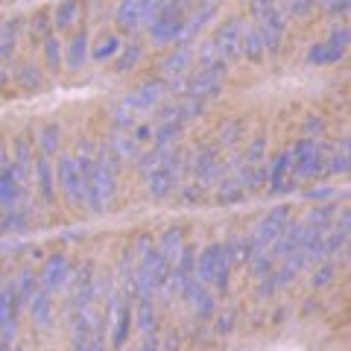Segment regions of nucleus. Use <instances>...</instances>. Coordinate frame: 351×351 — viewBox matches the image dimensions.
Instances as JSON below:
<instances>
[{
    "mask_svg": "<svg viewBox=\"0 0 351 351\" xmlns=\"http://www.w3.org/2000/svg\"><path fill=\"white\" fill-rule=\"evenodd\" d=\"M117 170H120V158L108 147H103L94 156L91 170L82 173V179H85V205L91 208L94 214H106V208L112 205L114 193H117Z\"/></svg>",
    "mask_w": 351,
    "mask_h": 351,
    "instance_id": "nucleus-1",
    "label": "nucleus"
},
{
    "mask_svg": "<svg viewBox=\"0 0 351 351\" xmlns=\"http://www.w3.org/2000/svg\"><path fill=\"white\" fill-rule=\"evenodd\" d=\"M193 0H156L149 15V38L156 44H179L191 18Z\"/></svg>",
    "mask_w": 351,
    "mask_h": 351,
    "instance_id": "nucleus-2",
    "label": "nucleus"
},
{
    "mask_svg": "<svg viewBox=\"0 0 351 351\" xmlns=\"http://www.w3.org/2000/svg\"><path fill=\"white\" fill-rule=\"evenodd\" d=\"M249 9H252V15H255V27L261 32L267 53H278L284 44V32H287L278 0H252Z\"/></svg>",
    "mask_w": 351,
    "mask_h": 351,
    "instance_id": "nucleus-3",
    "label": "nucleus"
},
{
    "mask_svg": "<svg viewBox=\"0 0 351 351\" xmlns=\"http://www.w3.org/2000/svg\"><path fill=\"white\" fill-rule=\"evenodd\" d=\"M290 223V208L287 205H278L272 208L267 217H261V223L255 226V232L249 237V261L252 258H261L276 246V240L284 234V228Z\"/></svg>",
    "mask_w": 351,
    "mask_h": 351,
    "instance_id": "nucleus-4",
    "label": "nucleus"
},
{
    "mask_svg": "<svg viewBox=\"0 0 351 351\" xmlns=\"http://www.w3.org/2000/svg\"><path fill=\"white\" fill-rule=\"evenodd\" d=\"M290 156H293V176L295 179H313V176L328 173V147L322 141L304 138L290 149Z\"/></svg>",
    "mask_w": 351,
    "mask_h": 351,
    "instance_id": "nucleus-5",
    "label": "nucleus"
},
{
    "mask_svg": "<svg viewBox=\"0 0 351 351\" xmlns=\"http://www.w3.org/2000/svg\"><path fill=\"white\" fill-rule=\"evenodd\" d=\"M223 80H226V62L223 59L214 62V64H202V68L188 80V85H184V97H188V100H196V103L214 100L219 94Z\"/></svg>",
    "mask_w": 351,
    "mask_h": 351,
    "instance_id": "nucleus-6",
    "label": "nucleus"
},
{
    "mask_svg": "<svg viewBox=\"0 0 351 351\" xmlns=\"http://www.w3.org/2000/svg\"><path fill=\"white\" fill-rule=\"evenodd\" d=\"M184 170H191V164H184V156L179 149H176V156L170 164H164L161 170H156L152 176H147V193L152 196V199H167V196L179 188V182H182V173Z\"/></svg>",
    "mask_w": 351,
    "mask_h": 351,
    "instance_id": "nucleus-7",
    "label": "nucleus"
},
{
    "mask_svg": "<svg viewBox=\"0 0 351 351\" xmlns=\"http://www.w3.org/2000/svg\"><path fill=\"white\" fill-rule=\"evenodd\" d=\"M56 184L62 188L64 199L71 205H85V179H82V170L76 164L73 156H62L59 164H56Z\"/></svg>",
    "mask_w": 351,
    "mask_h": 351,
    "instance_id": "nucleus-8",
    "label": "nucleus"
},
{
    "mask_svg": "<svg viewBox=\"0 0 351 351\" xmlns=\"http://www.w3.org/2000/svg\"><path fill=\"white\" fill-rule=\"evenodd\" d=\"M152 6H156V0H120L117 9H114V24H117V29L120 32H129V36H135L138 29H144L149 24Z\"/></svg>",
    "mask_w": 351,
    "mask_h": 351,
    "instance_id": "nucleus-9",
    "label": "nucleus"
},
{
    "mask_svg": "<svg viewBox=\"0 0 351 351\" xmlns=\"http://www.w3.org/2000/svg\"><path fill=\"white\" fill-rule=\"evenodd\" d=\"M243 32H246V21L243 18H232L226 24L217 27V36H214V47H217V56L223 62H234L240 59V47H243Z\"/></svg>",
    "mask_w": 351,
    "mask_h": 351,
    "instance_id": "nucleus-10",
    "label": "nucleus"
},
{
    "mask_svg": "<svg viewBox=\"0 0 351 351\" xmlns=\"http://www.w3.org/2000/svg\"><path fill=\"white\" fill-rule=\"evenodd\" d=\"M73 278V267H71V258L56 252V255L44 258V267H41V276H38V284L47 293H56V290H64Z\"/></svg>",
    "mask_w": 351,
    "mask_h": 351,
    "instance_id": "nucleus-11",
    "label": "nucleus"
},
{
    "mask_svg": "<svg viewBox=\"0 0 351 351\" xmlns=\"http://www.w3.org/2000/svg\"><path fill=\"white\" fill-rule=\"evenodd\" d=\"M191 170H193V176H196V188H199V191H202V188H211V184L219 179V176L228 173V167H226L223 161H219V149H217V147H205V149L196 152Z\"/></svg>",
    "mask_w": 351,
    "mask_h": 351,
    "instance_id": "nucleus-12",
    "label": "nucleus"
},
{
    "mask_svg": "<svg viewBox=\"0 0 351 351\" xmlns=\"http://www.w3.org/2000/svg\"><path fill=\"white\" fill-rule=\"evenodd\" d=\"M164 97H167V82L164 80H149L144 85H138L135 91H129L123 97V106L132 108V112H152V108L161 106Z\"/></svg>",
    "mask_w": 351,
    "mask_h": 351,
    "instance_id": "nucleus-13",
    "label": "nucleus"
},
{
    "mask_svg": "<svg viewBox=\"0 0 351 351\" xmlns=\"http://www.w3.org/2000/svg\"><path fill=\"white\" fill-rule=\"evenodd\" d=\"M32 176H36V191L41 196L44 205H53L56 202V164H50L47 156H36V164H32Z\"/></svg>",
    "mask_w": 351,
    "mask_h": 351,
    "instance_id": "nucleus-14",
    "label": "nucleus"
},
{
    "mask_svg": "<svg viewBox=\"0 0 351 351\" xmlns=\"http://www.w3.org/2000/svg\"><path fill=\"white\" fill-rule=\"evenodd\" d=\"M219 6H223V0H199L196 9L191 12V18H188V27H184V36H182L179 44H191L196 36H199V29H205L217 18Z\"/></svg>",
    "mask_w": 351,
    "mask_h": 351,
    "instance_id": "nucleus-15",
    "label": "nucleus"
},
{
    "mask_svg": "<svg viewBox=\"0 0 351 351\" xmlns=\"http://www.w3.org/2000/svg\"><path fill=\"white\" fill-rule=\"evenodd\" d=\"M21 299L18 293L12 290V284L0 287V334L15 337L18 334V316H21Z\"/></svg>",
    "mask_w": 351,
    "mask_h": 351,
    "instance_id": "nucleus-16",
    "label": "nucleus"
},
{
    "mask_svg": "<svg viewBox=\"0 0 351 351\" xmlns=\"http://www.w3.org/2000/svg\"><path fill=\"white\" fill-rule=\"evenodd\" d=\"M293 182H295V176H293V156H290V149H284V152H278L276 161H272V167H269V193L290 191Z\"/></svg>",
    "mask_w": 351,
    "mask_h": 351,
    "instance_id": "nucleus-17",
    "label": "nucleus"
},
{
    "mask_svg": "<svg viewBox=\"0 0 351 351\" xmlns=\"http://www.w3.org/2000/svg\"><path fill=\"white\" fill-rule=\"evenodd\" d=\"M182 295H184V302H188V304L193 307V311L202 316V319H208V316H214V311H217V307H214V295L208 293V284H202L199 278H193V281L188 284V287L182 290Z\"/></svg>",
    "mask_w": 351,
    "mask_h": 351,
    "instance_id": "nucleus-18",
    "label": "nucleus"
},
{
    "mask_svg": "<svg viewBox=\"0 0 351 351\" xmlns=\"http://www.w3.org/2000/svg\"><path fill=\"white\" fill-rule=\"evenodd\" d=\"M132 295L123 293V299H120L114 307H112V313H114V334H112V346L120 351L126 346V339H129V331H132Z\"/></svg>",
    "mask_w": 351,
    "mask_h": 351,
    "instance_id": "nucleus-19",
    "label": "nucleus"
},
{
    "mask_svg": "<svg viewBox=\"0 0 351 351\" xmlns=\"http://www.w3.org/2000/svg\"><path fill=\"white\" fill-rule=\"evenodd\" d=\"M173 156H176V147H152L149 152H144V156L135 158V170H138L141 179H147V176L161 170L164 164H170Z\"/></svg>",
    "mask_w": 351,
    "mask_h": 351,
    "instance_id": "nucleus-20",
    "label": "nucleus"
},
{
    "mask_svg": "<svg viewBox=\"0 0 351 351\" xmlns=\"http://www.w3.org/2000/svg\"><path fill=\"white\" fill-rule=\"evenodd\" d=\"M32 164H36V149H32L27 138H18L12 144V173L18 176L21 184L32 176Z\"/></svg>",
    "mask_w": 351,
    "mask_h": 351,
    "instance_id": "nucleus-21",
    "label": "nucleus"
},
{
    "mask_svg": "<svg viewBox=\"0 0 351 351\" xmlns=\"http://www.w3.org/2000/svg\"><path fill=\"white\" fill-rule=\"evenodd\" d=\"M21 27H24V21L18 15L0 21V62L12 59L15 50H18V36H21Z\"/></svg>",
    "mask_w": 351,
    "mask_h": 351,
    "instance_id": "nucleus-22",
    "label": "nucleus"
},
{
    "mask_svg": "<svg viewBox=\"0 0 351 351\" xmlns=\"http://www.w3.org/2000/svg\"><path fill=\"white\" fill-rule=\"evenodd\" d=\"M191 59H193L191 44H176V50L170 53L167 59L161 62V73H164V80H173V76H184V71H188Z\"/></svg>",
    "mask_w": 351,
    "mask_h": 351,
    "instance_id": "nucleus-23",
    "label": "nucleus"
},
{
    "mask_svg": "<svg viewBox=\"0 0 351 351\" xmlns=\"http://www.w3.org/2000/svg\"><path fill=\"white\" fill-rule=\"evenodd\" d=\"M24 193H27V188L18 182V176L12 173V167H3V170H0V208L18 205Z\"/></svg>",
    "mask_w": 351,
    "mask_h": 351,
    "instance_id": "nucleus-24",
    "label": "nucleus"
},
{
    "mask_svg": "<svg viewBox=\"0 0 351 351\" xmlns=\"http://www.w3.org/2000/svg\"><path fill=\"white\" fill-rule=\"evenodd\" d=\"M53 293H47L44 287H38V293L32 295L29 299V313H32V319H36V325L38 328H44V331H47V328L53 325V299H50Z\"/></svg>",
    "mask_w": 351,
    "mask_h": 351,
    "instance_id": "nucleus-25",
    "label": "nucleus"
},
{
    "mask_svg": "<svg viewBox=\"0 0 351 351\" xmlns=\"http://www.w3.org/2000/svg\"><path fill=\"white\" fill-rule=\"evenodd\" d=\"M184 129L182 117H170V120H158V126L152 129V147H173L179 141Z\"/></svg>",
    "mask_w": 351,
    "mask_h": 351,
    "instance_id": "nucleus-26",
    "label": "nucleus"
},
{
    "mask_svg": "<svg viewBox=\"0 0 351 351\" xmlns=\"http://www.w3.org/2000/svg\"><path fill=\"white\" fill-rule=\"evenodd\" d=\"M80 15H82V3L80 0H62V3L53 9V27H56L59 32L71 29L80 24Z\"/></svg>",
    "mask_w": 351,
    "mask_h": 351,
    "instance_id": "nucleus-27",
    "label": "nucleus"
},
{
    "mask_svg": "<svg viewBox=\"0 0 351 351\" xmlns=\"http://www.w3.org/2000/svg\"><path fill=\"white\" fill-rule=\"evenodd\" d=\"M15 85H18V91H24V94H38L44 88V73L32 62H24L15 71Z\"/></svg>",
    "mask_w": 351,
    "mask_h": 351,
    "instance_id": "nucleus-28",
    "label": "nucleus"
},
{
    "mask_svg": "<svg viewBox=\"0 0 351 351\" xmlns=\"http://www.w3.org/2000/svg\"><path fill=\"white\" fill-rule=\"evenodd\" d=\"M219 255H223V243H211V246H205V252L199 258H196V278L202 284H211Z\"/></svg>",
    "mask_w": 351,
    "mask_h": 351,
    "instance_id": "nucleus-29",
    "label": "nucleus"
},
{
    "mask_svg": "<svg viewBox=\"0 0 351 351\" xmlns=\"http://www.w3.org/2000/svg\"><path fill=\"white\" fill-rule=\"evenodd\" d=\"M29 226V214L18 205H9L0 217V234H21Z\"/></svg>",
    "mask_w": 351,
    "mask_h": 351,
    "instance_id": "nucleus-30",
    "label": "nucleus"
},
{
    "mask_svg": "<svg viewBox=\"0 0 351 351\" xmlns=\"http://www.w3.org/2000/svg\"><path fill=\"white\" fill-rule=\"evenodd\" d=\"M38 152L41 156H47V158H53L59 152V144H62V126L59 123H44L41 129H38Z\"/></svg>",
    "mask_w": 351,
    "mask_h": 351,
    "instance_id": "nucleus-31",
    "label": "nucleus"
},
{
    "mask_svg": "<svg viewBox=\"0 0 351 351\" xmlns=\"http://www.w3.org/2000/svg\"><path fill=\"white\" fill-rule=\"evenodd\" d=\"M108 149L114 152V156L120 158V164H126V161H135L141 152H138V141L129 135V132H120V135H114L112 141H108Z\"/></svg>",
    "mask_w": 351,
    "mask_h": 351,
    "instance_id": "nucleus-32",
    "label": "nucleus"
},
{
    "mask_svg": "<svg viewBox=\"0 0 351 351\" xmlns=\"http://www.w3.org/2000/svg\"><path fill=\"white\" fill-rule=\"evenodd\" d=\"M240 56H246L249 62H263V56H267V47H263V38L258 27H246L243 32V47H240Z\"/></svg>",
    "mask_w": 351,
    "mask_h": 351,
    "instance_id": "nucleus-33",
    "label": "nucleus"
},
{
    "mask_svg": "<svg viewBox=\"0 0 351 351\" xmlns=\"http://www.w3.org/2000/svg\"><path fill=\"white\" fill-rule=\"evenodd\" d=\"M182 249H184V234H182V228H167V232L161 234L158 252H161V255L167 258L170 263H176V258L182 255Z\"/></svg>",
    "mask_w": 351,
    "mask_h": 351,
    "instance_id": "nucleus-34",
    "label": "nucleus"
},
{
    "mask_svg": "<svg viewBox=\"0 0 351 351\" xmlns=\"http://www.w3.org/2000/svg\"><path fill=\"white\" fill-rule=\"evenodd\" d=\"M38 287H41L38 276H36V272H29V269H24V272H21V276L12 281V290L18 293V299H21V304H24V307L29 304L32 295L38 293Z\"/></svg>",
    "mask_w": 351,
    "mask_h": 351,
    "instance_id": "nucleus-35",
    "label": "nucleus"
},
{
    "mask_svg": "<svg viewBox=\"0 0 351 351\" xmlns=\"http://www.w3.org/2000/svg\"><path fill=\"white\" fill-rule=\"evenodd\" d=\"M346 56L343 47H334L331 41L328 44H316V47H311V53H307V62L311 64H334Z\"/></svg>",
    "mask_w": 351,
    "mask_h": 351,
    "instance_id": "nucleus-36",
    "label": "nucleus"
},
{
    "mask_svg": "<svg viewBox=\"0 0 351 351\" xmlns=\"http://www.w3.org/2000/svg\"><path fill=\"white\" fill-rule=\"evenodd\" d=\"M141 53H144V47H141L138 41L126 44V47H120V53L114 56V73H126V71H132V68H135V64L141 62Z\"/></svg>",
    "mask_w": 351,
    "mask_h": 351,
    "instance_id": "nucleus-37",
    "label": "nucleus"
},
{
    "mask_svg": "<svg viewBox=\"0 0 351 351\" xmlns=\"http://www.w3.org/2000/svg\"><path fill=\"white\" fill-rule=\"evenodd\" d=\"M41 53H44V64H47V71L59 73L62 71V44H59V38L53 36V32L41 41Z\"/></svg>",
    "mask_w": 351,
    "mask_h": 351,
    "instance_id": "nucleus-38",
    "label": "nucleus"
},
{
    "mask_svg": "<svg viewBox=\"0 0 351 351\" xmlns=\"http://www.w3.org/2000/svg\"><path fill=\"white\" fill-rule=\"evenodd\" d=\"M223 252L226 258L232 261V267H237V263H249V240H243L240 234H232L223 243Z\"/></svg>",
    "mask_w": 351,
    "mask_h": 351,
    "instance_id": "nucleus-39",
    "label": "nucleus"
},
{
    "mask_svg": "<svg viewBox=\"0 0 351 351\" xmlns=\"http://www.w3.org/2000/svg\"><path fill=\"white\" fill-rule=\"evenodd\" d=\"M50 29H53V12H50V9H38V12L29 18V36H32V41H44L50 36Z\"/></svg>",
    "mask_w": 351,
    "mask_h": 351,
    "instance_id": "nucleus-40",
    "label": "nucleus"
},
{
    "mask_svg": "<svg viewBox=\"0 0 351 351\" xmlns=\"http://www.w3.org/2000/svg\"><path fill=\"white\" fill-rule=\"evenodd\" d=\"M88 59V32H76L73 41H71V47H68V62H71V68L73 71H80L82 64Z\"/></svg>",
    "mask_w": 351,
    "mask_h": 351,
    "instance_id": "nucleus-41",
    "label": "nucleus"
},
{
    "mask_svg": "<svg viewBox=\"0 0 351 351\" xmlns=\"http://www.w3.org/2000/svg\"><path fill=\"white\" fill-rule=\"evenodd\" d=\"M120 47H123V44H120V38L114 36V32H106V36L97 41V47H94V59H97V62L114 59L117 53H120Z\"/></svg>",
    "mask_w": 351,
    "mask_h": 351,
    "instance_id": "nucleus-42",
    "label": "nucleus"
},
{
    "mask_svg": "<svg viewBox=\"0 0 351 351\" xmlns=\"http://www.w3.org/2000/svg\"><path fill=\"white\" fill-rule=\"evenodd\" d=\"M138 328H141V334H144V337L156 334L158 316H156V307H152V302H138Z\"/></svg>",
    "mask_w": 351,
    "mask_h": 351,
    "instance_id": "nucleus-43",
    "label": "nucleus"
},
{
    "mask_svg": "<svg viewBox=\"0 0 351 351\" xmlns=\"http://www.w3.org/2000/svg\"><path fill=\"white\" fill-rule=\"evenodd\" d=\"M243 196H246V188H243V184H240V182L234 179V176H232V179H228V182L219 184L217 199L228 205V202H240V199H243Z\"/></svg>",
    "mask_w": 351,
    "mask_h": 351,
    "instance_id": "nucleus-44",
    "label": "nucleus"
},
{
    "mask_svg": "<svg viewBox=\"0 0 351 351\" xmlns=\"http://www.w3.org/2000/svg\"><path fill=\"white\" fill-rule=\"evenodd\" d=\"M228 278H232V261H228L226 252H223V255H219V261H217V269H214L211 284H214L219 293H226V290H228Z\"/></svg>",
    "mask_w": 351,
    "mask_h": 351,
    "instance_id": "nucleus-45",
    "label": "nucleus"
},
{
    "mask_svg": "<svg viewBox=\"0 0 351 351\" xmlns=\"http://www.w3.org/2000/svg\"><path fill=\"white\" fill-rule=\"evenodd\" d=\"M263 149H267L263 135H258L255 141H249V147L243 152V164H249V167H263Z\"/></svg>",
    "mask_w": 351,
    "mask_h": 351,
    "instance_id": "nucleus-46",
    "label": "nucleus"
},
{
    "mask_svg": "<svg viewBox=\"0 0 351 351\" xmlns=\"http://www.w3.org/2000/svg\"><path fill=\"white\" fill-rule=\"evenodd\" d=\"M316 3H319V0H278V6H284L290 15H311Z\"/></svg>",
    "mask_w": 351,
    "mask_h": 351,
    "instance_id": "nucleus-47",
    "label": "nucleus"
},
{
    "mask_svg": "<svg viewBox=\"0 0 351 351\" xmlns=\"http://www.w3.org/2000/svg\"><path fill=\"white\" fill-rule=\"evenodd\" d=\"M73 351H106V343H103L100 328H97L91 337H85V339H73Z\"/></svg>",
    "mask_w": 351,
    "mask_h": 351,
    "instance_id": "nucleus-48",
    "label": "nucleus"
},
{
    "mask_svg": "<svg viewBox=\"0 0 351 351\" xmlns=\"http://www.w3.org/2000/svg\"><path fill=\"white\" fill-rule=\"evenodd\" d=\"M348 158H346V152L343 147H337V149H328V173H348Z\"/></svg>",
    "mask_w": 351,
    "mask_h": 351,
    "instance_id": "nucleus-49",
    "label": "nucleus"
},
{
    "mask_svg": "<svg viewBox=\"0 0 351 351\" xmlns=\"http://www.w3.org/2000/svg\"><path fill=\"white\" fill-rule=\"evenodd\" d=\"M240 132H243V123H240V120L226 123L223 132H219V144H223V147H234L237 141H240Z\"/></svg>",
    "mask_w": 351,
    "mask_h": 351,
    "instance_id": "nucleus-50",
    "label": "nucleus"
},
{
    "mask_svg": "<svg viewBox=\"0 0 351 351\" xmlns=\"http://www.w3.org/2000/svg\"><path fill=\"white\" fill-rule=\"evenodd\" d=\"M334 272H337V267L325 261V263H319V269L313 272V281H311V284H313L316 290H319V287H328V284H331V278H334Z\"/></svg>",
    "mask_w": 351,
    "mask_h": 351,
    "instance_id": "nucleus-51",
    "label": "nucleus"
},
{
    "mask_svg": "<svg viewBox=\"0 0 351 351\" xmlns=\"http://www.w3.org/2000/svg\"><path fill=\"white\" fill-rule=\"evenodd\" d=\"M114 126H117L120 132H129L132 126H135V117H132V108H126L123 103H120V106L114 108Z\"/></svg>",
    "mask_w": 351,
    "mask_h": 351,
    "instance_id": "nucleus-52",
    "label": "nucleus"
},
{
    "mask_svg": "<svg viewBox=\"0 0 351 351\" xmlns=\"http://www.w3.org/2000/svg\"><path fill=\"white\" fill-rule=\"evenodd\" d=\"M331 44H334V47H348V44H351V29L348 27H339V29H334L331 32Z\"/></svg>",
    "mask_w": 351,
    "mask_h": 351,
    "instance_id": "nucleus-53",
    "label": "nucleus"
},
{
    "mask_svg": "<svg viewBox=\"0 0 351 351\" xmlns=\"http://www.w3.org/2000/svg\"><path fill=\"white\" fill-rule=\"evenodd\" d=\"M325 9L331 15H346L351 9V0H325Z\"/></svg>",
    "mask_w": 351,
    "mask_h": 351,
    "instance_id": "nucleus-54",
    "label": "nucleus"
},
{
    "mask_svg": "<svg viewBox=\"0 0 351 351\" xmlns=\"http://www.w3.org/2000/svg\"><path fill=\"white\" fill-rule=\"evenodd\" d=\"M232 325H234V311H226L217 319V334H228V331H232Z\"/></svg>",
    "mask_w": 351,
    "mask_h": 351,
    "instance_id": "nucleus-55",
    "label": "nucleus"
},
{
    "mask_svg": "<svg viewBox=\"0 0 351 351\" xmlns=\"http://www.w3.org/2000/svg\"><path fill=\"white\" fill-rule=\"evenodd\" d=\"M12 94V73L3 71V64H0V97H9Z\"/></svg>",
    "mask_w": 351,
    "mask_h": 351,
    "instance_id": "nucleus-56",
    "label": "nucleus"
},
{
    "mask_svg": "<svg viewBox=\"0 0 351 351\" xmlns=\"http://www.w3.org/2000/svg\"><path fill=\"white\" fill-rule=\"evenodd\" d=\"M12 167V149L6 147V141H0V170Z\"/></svg>",
    "mask_w": 351,
    "mask_h": 351,
    "instance_id": "nucleus-57",
    "label": "nucleus"
},
{
    "mask_svg": "<svg viewBox=\"0 0 351 351\" xmlns=\"http://www.w3.org/2000/svg\"><path fill=\"white\" fill-rule=\"evenodd\" d=\"M138 351H161V343L156 339V334L144 337V343H141V348H138Z\"/></svg>",
    "mask_w": 351,
    "mask_h": 351,
    "instance_id": "nucleus-58",
    "label": "nucleus"
},
{
    "mask_svg": "<svg viewBox=\"0 0 351 351\" xmlns=\"http://www.w3.org/2000/svg\"><path fill=\"white\" fill-rule=\"evenodd\" d=\"M307 132H319V135H322V132H325L322 120L319 117H311V120H307Z\"/></svg>",
    "mask_w": 351,
    "mask_h": 351,
    "instance_id": "nucleus-59",
    "label": "nucleus"
},
{
    "mask_svg": "<svg viewBox=\"0 0 351 351\" xmlns=\"http://www.w3.org/2000/svg\"><path fill=\"white\" fill-rule=\"evenodd\" d=\"M307 196H311V199H325V196H331V191H311V193H307Z\"/></svg>",
    "mask_w": 351,
    "mask_h": 351,
    "instance_id": "nucleus-60",
    "label": "nucleus"
},
{
    "mask_svg": "<svg viewBox=\"0 0 351 351\" xmlns=\"http://www.w3.org/2000/svg\"><path fill=\"white\" fill-rule=\"evenodd\" d=\"M339 147H343L346 158H348V167H351V138H348V141H343V144H339Z\"/></svg>",
    "mask_w": 351,
    "mask_h": 351,
    "instance_id": "nucleus-61",
    "label": "nucleus"
},
{
    "mask_svg": "<svg viewBox=\"0 0 351 351\" xmlns=\"http://www.w3.org/2000/svg\"><path fill=\"white\" fill-rule=\"evenodd\" d=\"M346 246H348V258H351V237H348V243H346Z\"/></svg>",
    "mask_w": 351,
    "mask_h": 351,
    "instance_id": "nucleus-62",
    "label": "nucleus"
},
{
    "mask_svg": "<svg viewBox=\"0 0 351 351\" xmlns=\"http://www.w3.org/2000/svg\"><path fill=\"white\" fill-rule=\"evenodd\" d=\"M12 351H27V348H12Z\"/></svg>",
    "mask_w": 351,
    "mask_h": 351,
    "instance_id": "nucleus-63",
    "label": "nucleus"
}]
</instances>
